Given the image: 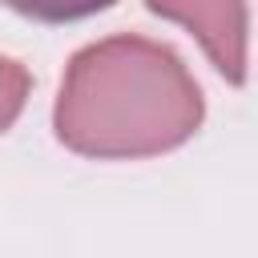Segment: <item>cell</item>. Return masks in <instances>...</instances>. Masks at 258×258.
I'll use <instances>...</instances> for the list:
<instances>
[{
    "instance_id": "cell-3",
    "label": "cell",
    "mask_w": 258,
    "mask_h": 258,
    "mask_svg": "<svg viewBox=\"0 0 258 258\" xmlns=\"http://www.w3.org/2000/svg\"><path fill=\"white\" fill-rule=\"evenodd\" d=\"M28 89H32L28 69H24L16 56L0 52V133L20 117V109H24V101H28Z\"/></svg>"
},
{
    "instance_id": "cell-2",
    "label": "cell",
    "mask_w": 258,
    "mask_h": 258,
    "mask_svg": "<svg viewBox=\"0 0 258 258\" xmlns=\"http://www.w3.org/2000/svg\"><path fill=\"white\" fill-rule=\"evenodd\" d=\"M149 12L181 20L194 28L214 69L230 85H246V20L250 8L242 0H149Z\"/></svg>"
},
{
    "instance_id": "cell-1",
    "label": "cell",
    "mask_w": 258,
    "mask_h": 258,
    "mask_svg": "<svg viewBox=\"0 0 258 258\" xmlns=\"http://www.w3.org/2000/svg\"><path fill=\"white\" fill-rule=\"evenodd\" d=\"M206 97L185 60L141 32H113L77 48L52 105L60 145L97 161L157 157L185 145Z\"/></svg>"
}]
</instances>
